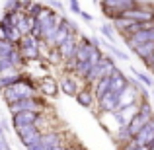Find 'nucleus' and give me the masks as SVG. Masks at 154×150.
I'll return each mask as SVG.
<instances>
[{
    "label": "nucleus",
    "instance_id": "obj_13",
    "mask_svg": "<svg viewBox=\"0 0 154 150\" xmlns=\"http://www.w3.org/2000/svg\"><path fill=\"white\" fill-rule=\"evenodd\" d=\"M39 119L37 111H20L12 115V125L14 127H22V125H33Z\"/></svg>",
    "mask_w": 154,
    "mask_h": 150
},
{
    "label": "nucleus",
    "instance_id": "obj_18",
    "mask_svg": "<svg viewBox=\"0 0 154 150\" xmlns=\"http://www.w3.org/2000/svg\"><path fill=\"white\" fill-rule=\"evenodd\" d=\"M133 23H135L133 20L123 18V16H121V18H115V20H113V27H115V31H117V33H121V35H127V31L131 29Z\"/></svg>",
    "mask_w": 154,
    "mask_h": 150
},
{
    "label": "nucleus",
    "instance_id": "obj_21",
    "mask_svg": "<svg viewBox=\"0 0 154 150\" xmlns=\"http://www.w3.org/2000/svg\"><path fill=\"white\" fill-rule=\"evenodd\" d=\"M16 47H18V45L10 43L8 39H0V59H6V57H10L12 51H14Z\"/></svg>",
    "mask_w": 154,
    "mask_h": 150
},
{
    "label": "nucleus",
    "instance_id": "obj_25",
    "mask_svg": "<svg viewBox=\"0 0 154 150\" xmlns=\"http://www.w3.org/2000/svg\"><path fill=\"white\" fill-rule=\"evenodd\" d=\"M135 76H137V78H139V82L140 84H144V86H152V78H150V76H146V74H144V72H139V70H135Z\"/></svg>",
    "mask_w": 154,
    "mask_h": 150
},
{
    "label": "nucleus",
    "instance_id": "obj_1",
    "mask_svg": "<svg viewBox=\"0 0 154 150\" xmlns=\"http://www.w3.org/2000/svg\"><path fill=\"white\" fill-rule=\"evenodd\" d=\"M0 96H2V99L6 101L8 105H12L20 99L33 98V96H41V94H39V90H37V82L23 72V78L18 80L16 84H12V86L2 88V90H0Z\"/></svg>",
    "mask_w": 154,
    "mask_h": 150
},
{
    "label": "nucleus",
    "instance_id": "obj_17",
    "mask_svg": "<svg viewBox=\"0 0 154 150\" xmlns=\"http://www.w3.org/2000/svg\"><path fill=\"white\" fill-rule=\"evenodd\" d=\"M35 23H37V18H35V16H23L18 22V29L22 31V35H27V33H31Z\"/></svg>",
    "mask_w": 154,
    "mask_h": 150
},
{
    "label": "nucleus",
    "instance_id": "obj_2",
    "mask_svg": "<svg viewBox=\"0 0 154 150\" xmlns=\"http://www.w3.org/2000/svg\"><path fill=\"white\" fill-rule=\"evenodd\" d=\"M137 6H139V0H102V12L109 20L121 18L127 10H133Z\"/></svg>",
    "mask_w": 154,
    "mask_h": 150
},
{
    "label": "nucleus",
    "instance_id": "obj_9",
    "mask_svg": "<svg viewBox=\"0 0 154 150\" xmlns=\"http://www.w3.org/2000/svg\"><path fill=\"white\" fill-rule=\"evenodd\" d=\"M139 84L137 86H133V84H129L127 88H125L123 92L119 94V103H117V111L119 109H123V107H127V105H133V103H139Z\"/></svg>",
    "mask_w": 154,
    "mask_h": 150
},
{
    "label": "nucleus",
    "instance_id": "obj_7",
    "mask_svg": "<svg viewBox=\"0 0 154 150\" xmlns=\"http://www.w3.org/2000/svg\"><path fill=\"white\" fill-rule=\"evenodd\" d=\"M148 41H154V27H152V29H140V31H137V33L125 37V43H127V47L131 51H135L139 45L148 43Z\"/></svg>",
    "mask_w": 154,
    "mask_h": 150
},
{
    "label": "nucleus",
    "instance_id": "obj_19",
    "mask_svg": "<svg viewBox=\"0 0 154 150\" xmlns=\"http://www.w3.org/2000/svg\"><path fill=\"white\" fill-rule=\"evenodd\" d=\"M152 53H154V41L143 43V45H139V47H137V49H135V55L139 57V59L143 60V63H144V60H146L148 57L152 55Z\"/></svg>",
    "mask_w": 154,
    "mask_h": 150
},
{
    "label": "nucleus",
    "instance_id": "obj_10",
    "mask_svg": "<svg viewBox=\"0 0 154 150\" xmlns=\"http://www.w3.org/2000/svg\"><path fill=\"white\" fill-rule=\"evenodd\" d=\"M135 142L139 144V146H150L154 142V117L140 129V133L135 136Z\"/></svg>",
    "mask_w": 154,
    "mask_h": 150
},
{
    "label": "nucleus",
    "instance_id": "obj_8",
    "mask_svg": "<svg viewBox=\"0 0 154 150\" xmlns=\"http://www.w3.org/2000/svg\"><path fill=\"white\" fill-rule=\"evenodd\" d=\"M78 82H84V80L76 78L74 74H68V72H64L63 78L59 80V86H60V90H63V94L76 98V94H78V92L82 90V88H78Z\"/></svg>",
    "mask_w": 154,
    "mask_h": 150
},
{
    "label": "nucleus",
    "instance_id": "obj_20",
    "mask_svg": "<svg viewBox=\"0 0 154 150\" xmlns=\"http://www.w3.org/2000/svg\"><path fill=\"white\" fill-rule=\"evenodd\" d=\"M2 27H4V26H2ZM22 37H23V35H22V31L18 29V26H10V27H6V39H8L10 43L18 45Z\"/></svg>",
    "mask_w": 154,
    "mask_h": 150
},
{
    "label": "nucleus",
    "instance_id": "obj_24",
    "mask_svg": "<svg viewBox=\"0 0 154 150\" xmlns=\"http://www.w3.org/2000/svg\"><path fill=\"white\" fill-rule=\"evenodd\" d=\"M10 68H18L14 63H12V59H10V57H6V59H0V72L10 70Z\"/></svg>",
    "mask_w": 154,
    "mask_h": 150
},
{
    "label": "nucleus",
    "instance_id": "obj_15",
    "mask_svg": "<svg viewBox=\"0 0 154 150\" xmlns=\"http://www.w3.org/2000/svg\"><path fill=\"white\" fill-rule=\"evenodd\" d=\"M94 98H96V94H94V88L92 86H84L82 90L76 94L78 103L84 105V107H92V105H94Z\"/></svg>",
    "mask_w": 154,
    "mask_h": 150
},
{
    "label": "nucleus",
    "instance_id": "obj_23",
    "mask_svg": "<svg viewBox=\"0 0 154 150\" xmlns=\"http://www.w3.org/2000/svg\"><path fill=\"white\" fill-rule=\"evenodd\" d=\"M100 31H102L109 41H115V35H113V33H115V27H113V23H111V26H109V23H103V26L100 27Z\"/></svg>",
    "mask_w": 154,
    "mask_h": 150
},
{
    "label": "nucleus",
    "instance_id": "obj_11",
    "mask_svg": "<svg viewBox=\"0 0 154 150\" xmlns=\"http://www.w3.org/2000/svg\"><path fill=\"white\" fill-rule=\"evenodd\" d=\"M117 103H119V94L117 92H111L109 90L103 98L98 99V105L103 113H115L117 111Z\"/></svg>",
    "mask_w": 154,
    "mask_h": 150
},
{
    "label": "nucleus",
    "instance_id": "obj_12",
    "mask_svg": "<svg viewBox=\"0 0 154 150\" xmlns=\"http://www.w3.org/2000/svg\"><path fill=\"white\" fill-rule=\"evenodd\" d=\"M23 78V70L22 68H10V70H4L0 72V90L6 86H12V84H16L18 80Z\"/></svg>",
    "mask_w": 154,
    "mask_h": 150
},
{
    "label": "nucleus",
    "instance_id": "obj_32",
    "mask_svg": "<svg viewBox=\"0 0 154 150\" xmlns=\"http://www.w3.org/2000/svg\"><path fill=\"white\" fill-rule=\"evenodd\" d=\"M150 150H154V142H152V144H150Z\"/></svg>",
    "mask_w": 154,
    "mask_h": 150
},
{
    "label": "nucleus",
    "instance_id": "obj_27",
    "mask_svg": "<svg viewBox=\"0 0 154 150\" xmlns=\"http://www.w3.org/2000/svg\"><path fill=\"white\" fill-rule=\"evenodd\" d=\"M68 2H70V10L74 12V14L80 16V12H82V10H80V6H78V0H68Z\"/></svg>",
    "mask_w": 154,
    "mask_h": 150
},
{
    "label": "nucleus",
    "instance_id": "obj_14",
    "mask_svg": "<svg viewBox=\"0 0 154 150\" xmlns=\"http://www.w3.org/2000/svg\"><path fill=\"white\" fill-rule=\"evenodd\" d=\"M129 84H131V82H129L127 76H125L117 66L113 68V72H111V88H109V90H111V92H117V94H121V92H123L125 88L129 86Z\"/></svg>",
    "mask_w": 154,
    "mask_h": 150
},
{
    "label": "nucleus",
    "instance_id": "obj_22",
    "mask_svg": "<svg viewBox=\"0 0 154 150\" xmlns=\"http://www.w3.org/2000/svg\"><path fill=\"white\" fill-rule=\"evenodd\" d=\"M23 0H6L4 4V12H22Z\"/></svg>",
    "mask_w": 154,
    "mask_h": 150
},
{
    "label": "nucleus",
    "instance_id": "obj_31",
    "mask_svg": "<svg viewBox=\"0 0 154 150\" xmlns=\"http://www.w3.org/2000/svg\"><path fill=\"white\" fill-rule=\"evenodd\" d=\"M135 150H150V146H137Z\"/></svg>",
    "mask_w": 154,
    "mask_h": 150
},
{
    "label": "nucleus",
    "instance_id": "obj_30",
    "mask_svg": "<svg viewBox=\"0 0 154 150\" xmlns=\"http://www.w3.org/2000/svg\"><path fill=\"white\" fill-rule=\"evenodd\" d=\"M80 146H76V144H64V150H78Z\"/></svg>",
    "mask_w": 154,
    "mask_h": 150
},
{
    "label": "nucleus",
    "instance_id": "obj_29",
    "mask_svg": "<svg viewBox=\"0 0 154 150\" xmlns=\"http://www.w3.org/2000/svg\"><path fill=\"white\" fill-rule=\"evenodd\" d=\"M80 16H82V18H84V22H88V23L92 22V16L88 14V12H80Z\"/></svg>",
    "mask_w": 154,
    "mask_h": 150
},
{
    "label": "nucleus",
    "instance_id": "obj_16",
    "mask_svg": "<svg viewBox=\"0 0 154 150\" xmlns=\"http://www.w3.org/2000/svg\"><path fill=\"white\" fill-rule=\"evenodd\" d=\"M45 4H39V2H33V0H23V6H22V12L26 16H35L37 18L39 12L43 10Z\"/></svg>",
    "mask_w": 154,
    "mask_h": 150
},
{
    "label": "nucleus",
    "instance_id": "obj_5",
    "mask_svg": "<svg viewBox=\"0 0 154 150\" xmlns=\"http://www.w3.org/2000/svg\"><path fill=\"white\" fill-rule=\"evenodd\" d=\"M78 45H80V33H72L66 41H63L59 47H57V49L60 51V55H63L64 63L70 60L72 57H76V53H78Z\"/></svg>",
    "mask_w": 154,
    "mask_h": 150
},
{
    "label": "nucleus",
    "instance_id": "obj_3",
    "mask_svg": "<svg viewBox=\"0 0 154 150\" xmlns=\"http://www.w3.org/2000/svg\"><path fill=\"white\" fill-rule=\"evenodd\" d=\"M113 68H115V63H113V59H111V57H107V55H103L102 59H100V63L96 64L94 68H92V72L86 76L84 84H86V86H94L98 80H102V78H105V76L111 74Z\"/></svg>",
    "mask_w": 154,
    "mask_h": 150
},
{
    "label": "nucleus",
    "instance_id": "obj_26",
    "mask_svg": "<svg viewBox=\"0 0 154 150\" xmlns=\"http://www.w3.org/2000/svg\"><path fill=\"white\" fill-rule=\"evenodd\" d=\"M109 51H111L113 55L117 57V59H121V60H127V55H125V53H121L119 49H115V47H113V45H109Z\"/></svg>",
    "mask_w": 154,
    "mask_h": 150
},
{
    "label": "nucleus",
    "instance_id": "obj_28",
    "mask_svg": "<svg viewBox=\"0 0 154 150\" xmlns=\"http://www.w3.org/2000/svg\"><path fill=\"white\" fill-rule=\"evenodd\" d=\"M144 64H146V66H148V68H150V70H152V68H154V53H152V55H150V57H148V59H146V60H144Z\"/></svg>",
    "mask_w": 154,
    "mask_h": 150
},
{
    "label": "nucleus",
    "instance_id": "obj_6",
    "mask_svg": "<svg viewBox=\"0 0 154 150\" xmlns=\"http://www.w3.org/2000/svg\"><path fill=\"white\" fill-rule=\"evenodd\" d=\"M37 90H39V94H41L43 98H55V96L59 94L60 86L53 76L47 74V76H43L41 80H37Z\"/></svg>",
    "mask_w": 154,
    "mask_h": 150
},
{
    "label": "nucleus",
    "instance_id": "obj_4",
    "mask_svg": "<svg viewBox=\"0 0 154 150\" xmlns=\"http://www.w3.org/2000/svg\"><path fill=\"white\" fill-rule=\"evenodd\" d=\"M18 49H20V53H22V57L26 59V63H27V60H37V59H41V53H39V39L33 37L31 33L23 35V37L20 39Z\"/></svg>",
    "mask_w": 154,
    "mask_h": 150
}]
</instances>
